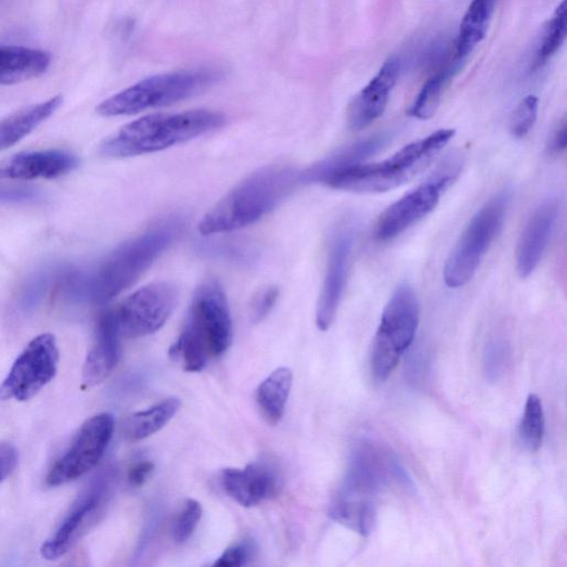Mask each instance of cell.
I'll list each match as a JSON object with an SVG mask.
<instances>
[{
	"mask_svg": "<svg viewBox=\"0 0 567 567\" xmlns=\"http://www.w3.org/2000/svg\"><path fill=\"white\" fill-rule=\"evenodd\" d=\"M356 225L349 221L333 228L328 239L327 266L317 308V325L326 332L333 325L347 285Z\"/></svg>",
	"mask_w": 567,
	"mask_h": 567,
	"instance_id": "cell-14",
	"label": "cell"
},
{
	"mask_svg": "<svg viewBox=\"0 0 567 567\" xmlns=\"http://www.w3.org/2000/svg\"><path fill=\"white\" fill-rule=\"evenodd\" d=\"M38 197L34 189L0 185V202H27Z\"/></svg>",
	"mask_w": 567,
	"mask_h": 567,
	"instance_id": "cell-38",
	"label": "cell"
},
{
	"mask_svg": "<svg viewBox=\"0 0 567 567\" xmlns=\"http://www.w3.org/2000/svg\"><path fill=\"white\" fill-rule=\"evenodd\" d=\"M566 10V0H563L545 29L542 46L539 50L540 62H545L555 55L556 51L564 43L567 31Z\"/></svg>",
	"mask_w": 567,
	"mask_h": 567,
	"instance_id": "cell-30",
	"label": "cell"
},
{
	"mask_svg": "<svg viewBox=\"0 0 567 567\" xmlns=\"http://www.w3.org/2000/svg\"><path fill=\"white\" fill-rule=\"evenodd\" d=\"M461 163L452 159L443 164L434 176L389 206L376 224L375 236L382 242L391 241L428 217L439 204L441 194L455 181Z\"/></svg>",
	"mask_w": 567,
	"mask_h": 567,
	"instance_id": "cell-9",
	"label": "cell"
},
{
	"mask_svg": "<svg viewBox=\"0 0 567 567\" xmlns=\"http://www.w3.org/2000/svg\"><path fill=\"white\" fill-rule=\"evenodd\" d=\"M181 407L178 398H168L149 409L134 412L123 425L125 437L132 442L144 440L164 429Z\"/></svg>",
	"mask_w": 567,
	"mask_h": 567,
	"instance_id": "cell-25",
	"label": "cell"
},
{
	"mask_svg": "<svg viewBox=\"0 0 567 567\" xmlns=\"http://www.w3.org/2000/svg\"><path fill=\"white\" fill-rule=\"evenodd\" d=\"M221 484L227 494L244 507L262 503L280 488L276 473L265 463H252L243 469H224Z\"/></svg>",
	"mask_w": 567,
	"mask_h": 567,
	"instance_id": "cell-20",
	"label": "cell"
},
{
	"mask_svg": "<svg viewBox=\"0 0 567 567\" xmlns=\"http://www.w3.org/2000/svg\"><path fill=\"white\" fill-rule=\"evenodd\" d=\"M178 302V289L169 282L145 285L131 294L119 307L116 319L121 335L139 338L160 331Z\"/></svg>",
	"mask_w": 567,
	"mask_h": 567,
	"instance_id": "cell-13",
	"label": "cell"
},
{
	"mask_svg": "<svg viewBox=\"0 0 567 567\" xmlns=\"http://www.w3.org/2000/svg\"><path fill=\"white\" fill-rule=\"evenodd\" d=\"M388 141L389 136L378 134L344 146L304 172H299V181L300 183L323 184L331 176L362 164L385 147Z\"/></svg>",
	"mask_w": 567,
	"mask_h": 567,
	"instance_id": "cell-21",
	"label": "cell"
},
{
	"mask_svg": "<svg viewBox=\"0 0 567 567\" xmlns=\"http://www.w3.org/2000/svg\"><path fill=\"white\" fill-rule=\"evenodd\" d=\"M400 72L399 61L390 59L371 82L350 102L348 125L353 131L364 130L379 119L388 105Z\"/></svg>",
	"mask_w": 567,
	"mask_h": 567,
	"instance_id": "cell-17",
	"label": "cell"
},
{
	"mask_svg": "<svg viewBox=\"0 0 567 567\" xmlns=\"http://www.w3.org/2000/svg\"><path fill=\"white\" fill-rule=\"evenodd\" d=\"M208 351L210 358L223 355L233 340V324L227 294L215 279L196 289L184 327Z\"/></svg>",
	"mask_w": 567,
	"mask_h": 567,
	"instance_id": "cell-10",
	"label": "cell"
},
{
	"mask_svg": "<svg viewBox=\"0 0 567 567\" xmlns=\"http://www.w3.org/2000/svg\"><path fill=\"white\" fill-rule=\"evenodd\" d=\"M455 131L440 129L412 142L392 157L377 164L357 165L331 176L323 185L353 193H384L423 172L452 140Z\"/></svg>",
	"mask_w": 567,
	"mask_h": 567,
	"instance_id": "cell-4",
	"label": "cell"
},
{
	"mask_svg": "<svg viewBox=\"0 0 567 567\" xmlns=\"http://www.w3.org/2000/svg\"><path fill=\"white\" fill-rule=\"evenodd\" d=\"M498 0H473L460 25L456 59L463 60L485 39Z\"/></svg>",
	"mask_w": 567,
	"mask_h": 567,
	"instance_id": "cell-26",
	"label": "cell"
},
{
	"mask_svg": "<svg viewBox=\"0 0 567 567\" xmlns=\"http://www.w3.org/2000/svg\"><path fill=\"white\" fill-rule=\"evenodd\" d=\"M203 508L196 500L188 499L176 515L172 525V538L175 542L185 543L195 532L201 523Z\"/></svg>",
	"mask_w": 567,
	"mask_h": 567,
	"instance_id": "cell-31",
	"label": "cell"
},
{
	"mask_svg": "<svg viewBox=\"0 0 567 567\" xmlns=\"http://www.w3.org/2000/svg\"><path fill=\"white\" fill-rule=\"evenodd\" d=\"M154 472L153 462L141 460L133 463L128 472V482L133 488L142 487Z\"/></svg>",
	"mask_w": 567,
	"mask_h": 567,
	"instance_id": "cell-37",
	"label": "cell"
},
{
	"mask_svg": "<svg viewBox=\"0 0 567 567\" xmlns=\"http://www.w3.org/2000/svg\"><path fill=\"white\" fill-rule=\"evenodd\" d=\"M249 557V547L245 543H237L228 547L217 559L215 566L237 567L246 564Z\"/></svg>",
	"mask_w": 567,
	"mask_h": 567,
	"instance_id": "cell-35",
	"label": "cell"
},
{
	"mask_svg": "<svg viewBox=\"0 0 567 567\" xmlns=\"http://www.w3.org/2000/svg\"><path fill=\"white\" fill-rule=\"evenodd\" d=\"M225 124L223 114L209 109L150 115L126 125L103 141L100 152L115 159L143 156L186 143Z\"/></svg>",
	"mask_w": 567,
	"mask_h": 567,
	"instance_id": "cell-3",
	"label": "cell"
},
{
	"mask_svg": "<svg viewBox=\"0 0 567 567\" xmlns=\"http://www.w3.org/2000/svg\"><path fill=\"white\" fill-rule=\"evenodd\" d=\"M451 77V70L446 69L433 76L423 87L414 103L409 109V115L420 120H428L436 114L443 90Z\"/></svg>",
	"mask_w": 567,
	"mask_h": 567,
	"instance_id": "cell-28",
	"label": "cell"
},
{
	"mask_svg": "<svg viewBox=\"0 0 567 567\" xmlns=\"http://www.w3.org/2000/svg\"><path fill=\"white\" fill-rule=\"evenodd\" d=\"M567 145V131H566V123L563 120L558 127L554 130L552 133L549 143H547V151L551 154V156H559L565 150Z\"/></svg>",
	"mask_w": 567,
	"mask_h": 567,
	"instance_id": "cell-39",
	"label": "cell"
},
{
	"mask_svg": "<svg viewBox=\"0 0 567 567\" xmlns=\"http://www.w3.org/2000/svg\"><path fill=\"white\" fill-rule=\"evenodd\" d=\"M510 359V347L502 338L490 340L485 350V372L489 381L497 382L505 373Z\"/></svg>",
	"mask_w": 567,
	"mask_h": 567,
	"instance_id": "cell-33",
	"label": "cell"
},
{
	"mask_svg": "<svg viewBox=\"0 0 567 567\" xmlns=\"http://www.w3.org/2000/svg\"><path fill=\"white\" fill-rule=\"evenodd\" d=\"M169 355L173 362L189 373L202 372L210 359L208 351L185 330L171 346Z\"/></svg>",
	"mask_w": 567,
	"mask_h": 567,
	"instance_id": "cell-29",
	"label": "cell"
},
{
	"mask_svg": "<svg viewBox=\"0 0 567 567\" xmlns=\"http://www.w3.org/2000/svg\"><path fill=\"white\" fill-rule=\"evenodd\" d=\"M63 101V96L57 95L0 120V151L15 145L53 116Z\"/></svg>",
	"mask_w": 567,
	"mask_h": 567,
	"instance_id": "cell-23",
	"label": "cell"
},
{
	"mask_svg": "<svg viewBox=\"0 0 567 567\" xmlns=\"http://www.w3.org/2000/svg\"><path fill=\"white\" fill-rule=\"evenodd\" d=\"M107 490L106 480H96L73 503L57 530L41 546V556L56 560L76 543L80 533L99 508Z\"/></svg>",
	"mask_w": 567,
	"mask_h": 567,
	"instance_id": "cell-15",
	"label": "cell"
},
{
	"mask_svg": "<svg viewBox=\"0 0 567 567\" xmlns=\"http://www.w3.org/2000/svg\"><path fill=\"white\" fill-rule=\"evenodd\" d=\"M299 172L285 165L260 169L236 184L198 223L203 236L231 233L259 222L295 190Z\"/></svg>",
	"mask_w": 567,
	"mask_h": 567,
	"instance_id": "cell-1",
	"label": "cell"
},
{
	"mask_svg": "<svg viewBox=\"0 0 567 567\" xmlns=\"http://www.w3.org/2000/svg\"><path fill=\"white\" fill-rule=\"evenodd\" d=\"M51 64L46 51L0 46V85H14L42 76Z\"/></svg>",
	"mask_w": 567,
	"mask_h": 567,
	"instance_id": "cell-22",
	"label": "cell"
},
{
	"mask_svg": "<svg viewBox=\"0 0 567 567\" xmlns=\"http://www.w3.org/2000/svg\"><path fill=\"white\" fill-rule=\"evenodd\" d=\"M79 166L75 154L64 150L23 152L0 163V180L57 179Z\"/></svg>",
	"mask_w": 567,
	"mask_h": 567,
	"instance_id": "cell-16",
	"label": "cell"
},
{
	"mask_svg": "<svg viewBox=\"0 0 567 567\" xmlns=\"http://www.w3.org/2000/svg\"><path fill=\"white\" fill-rule=\"evenodd\" d=\"M395 462L369 443L360 446L353 453L340 494L332 507L333 518L359 534H371L377 517L376 499L388 476L392 474L395 477Z\"/></svg>",
	"mask_w": 567,
	"mask_h": 567,
	"instance_id": "cell-5",
	"label": "cell"
},
{
	"mask_svg": "<svg viewBox=\"0 0 567 567\" xmlns=\"http://www.w3.org/2000/svg\"><path fill=\"white\" fill-rule=\"evenodd\" d=\"M18 463L16 448L8 442H0V482H3L15 471Z\"/></svg>",
	"mask_w": 567,
	"mask_h": 567,
	"instance_id": "cell-36",
	"label": "cell"
},
{
	"mask_svg": "<svg viewBox=\"0 0 567 567\" xmlns=\"http://www.w3.org/2000/svg\"><path fill=\"white\" fill-rule=\"evenodd\" d=\"M559 212L556 199L542 203L527 222L517 247V269L528 279L539 267L553 236Z\"/></svg>",
	"mask_w": 567,
	"mask_h": 567,
	"instance_id": "cell-18",
	"label": "cell"
},
{
	"mask_svg": "<svg viewBox=\"0 0 567 567\" xmlns=\"http://www.w3.org/2000/svg\"><path fill=\"white\" fill-rule=\"evenodd\" d=\"M59 363L55 336L48 333L37 336L18 356L0 386V400H30L56 377Z\"/></svg>",
	"mask_w": 567,
	"mask_h": 567,
	"instance_id": "cell-12",
	"label": "cell"
},
{
	"mask_svg": "<svg viewBox=\"0 0 567 567\" xmlns=\"http://www.w3.org/2000/svg\"><path fill=\"white\" fill-rule=\"evenodd\" d=\"M421 321V305L409 284H400L384 309L373 342L371 371L374 379L385 383L404 351L414 343Z\"/></svg>",
	"mask_w": 567,
	"mask_h": 567,
	"instance_id": "cell-7",
	"label": "cell"
},
{
	"mask_svg": "<svg viewBox=\"0 0 567 567\" xmlns=\"http://www.w3.org/2000/svg\"><path fill=\"white\" fill-rule=\"evenodd\" d=\"M511 203L504 190L490 198L462 233L443 269L448 287L466 286L476 275L484 257L500 234Z\"/></svg>",
	"mask_w": 567,
	"mask_h": 567,
	"instance_id": "cell-8",
	"label": "cell"
},
{
	"mask_svg": "<svg viewBox=\"0 0 567 567\" xmlns=\"http://www.w3.org/2000/svg\"><path fill=\"white\" fill-rule=\"evenodd\" d=\"M293 386V373L287 368L274 371L256 389L255 402L261 416L271 425H278L284 414Z\"/></svg>",
	"mask_w": 567,
	"mask_h": 567,
	"instance_id": "cell-24",
	"label": "cell"
},
{
	"mask_svg": "<svg viewBox=\"0 0 567 567\" xmlns=\"http://www.w3.org/2000/svg\"><path fill=\"white\" fill-rule=\"evenodd\" d=\"M115 431V418L99 414L88 420L74 437L66 452L50 468L46 484L61 487L86 476L105 454Z\"/></svg>",
	"mask_w": 567,
	"mask_h": 567,
	"instance_id": "cell-11",
	"label": "cell"
},
{
	"mask_svg": "<svg viewBox=\"0 0 567 567\" xmlns=\"http://www.w3.org/2000/svg\"><path fill=\"white\" fill-rule=\"evenodd\" d=\"M545 434V415L541 398L536 395H529L524 416L519 426V438L524 447L531 451H538L544 440Z\"/></svg>",
	"mask_w": 567,
	"mask_h": 567,
	"instance_id": "cell-27",
	"label": "cell"
},
{
	"mask_svg": "<svg viewBox=\"0 0 567 567\" xmlns=\"http://www.w3.org/2000/svg\"><path fill=\"white\" fill-rule=\"evenodd\" d=\"M120 336L116 313H103L98 321L94 342L82 370L86 388L105 382L115 371L120 359Z\"/></svg>",
	"mask_w": 567,
	"mask_h": 567,
	"instance_id": "cell-19",
	"label": "cell"
},
{
	"mask_svg": "<svg viewBox=\"0 0 567 567\" xmlns=\"http://www.w3.org/2000/svg\"><path fill=\"white\" fill-rule=\"evenodd\" d=\"M224 77V70L211 67L152 76L101 102L96 114L111 118L169 107L208 91Z\"/></svg>",
	"mask_w": 567,
	"mask_h": 567,
	"instance_id": "cell-6",
	"label": "cell"
},
{
	"mask_svg": "<svg viewBox=\"0 0 567 567\" xmlns=\"http://www.w3.org/2000/svg\"><path fill=\"white\" fill-rule=\"evenodd\" d=\"M280 297V289L274 285H268L255 293L250 302V318L254 323L263 322Z\"/></svg>",
	"mask_w": 567,
	"mask_h": 567,
	"instance_id": "cell-34",
	"label": "cell"
},
{
	"mask_svg": "<svg viewBox=\"0 0 567 567\" xmlns=\"http://www.w3.org/2000/svg\"><path fill=\"white\" fill-rule=\"evenodd\" d=\"M538 113L539 98L534 94L525 96L511 117V134L518 139L527 137L537 123Z\"/></svg>",
	"mask_w": 567,
	"mask_h": 567,
	"instance_id": "cell-32",
	"label": "cell"
},
{
	"mask_svg": "<svg viewBox=\"0 0 567 567\" xmlns=\"http://www.w3.org/2000/svg\"><path fill=\"white\" fill-rule=\"evenodd\" d=\"M183 222L168 219L114 250L90 276L77 279V292L107 302L131 287L180 236Z\"/></svg>",
	"mask_w": 567,
	"mask_h": 567,
	"instance_id": "cell-2",
	"label": "cell"
}]
</instances>
